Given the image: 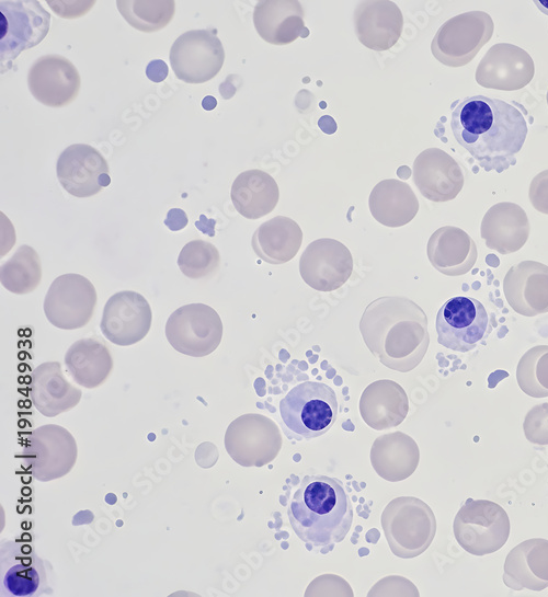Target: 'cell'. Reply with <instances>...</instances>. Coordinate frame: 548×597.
I'll return each mask as SVG.
<instances>
[{"label":"cell","instance_id":"30bf717a","mask_svg":"<svg viewBox=\"0 0 548 597\" xmlns=\"http://www.w3.org/2000/svg\"><path fill=\"white\" fill-rule=\"evenodd\" d=\"M494 320L484 306L471 297H453L439 308L435 328L437 342L446 348L466 353L492 331Z\"/></svg>","mask_w":548,"mask_h":597},{"label":"cell","instance_id":"4dcf8cb0","mask_svg":"<svg viewBox=\"0 0 548 597\" xmlns=\"http://www.w3.org/2000/svg\"><path fill=\"white\" fill-rule=\"evenodd\" d=\"M230 197L241 216L255 220L273 211L278 203L279 190L267 172L252 169L235 179Z\"/></svg>","mask_w":548,"mask_h":597},{"label":"cell","instance_id":"ba28073f","mask_svg":"<svg viewBox=\"0 0 548 597\" xmlns=\"http://www.w3.org/2000/svg\"><path fill=\"white\" fill-rule=\"evenodd\" d=\"M77 456V441L72 434L60 425L47 424L36 427L27 436L21 458L36 480L48 482L68 474Z\"/></svg>","mask_w":548,"mask_h":597},{"label":"cell","instance_id":"7c38bea8","mask_svg":"<svg viewBox=\"0 0 548 597\" xmlns=\"http://www.w3.org/2000/svg\"><path fill=\"white\" fill-rule=\"evenodd\" d=\"M228 455L242 467H263L272 462L282 448V435L270 417L248 413L233 420L225 433Z\"/></svg>","mask_w":548,"mask_h":597},{"label":"cell","instance_id":"ab89813d","mask_svg":"<svg viewBox=\"0 0 548 597\" xmlns=\"http://www.w3.org/2000/svg\"><path fill=\"white\" fill-rule=\"evenodd\" d=\"M528 198L536 210L548 215V169L534 176L529 185Z\"/></svg>","mask_w":548,"mask_h":597},{"label":"cell","instance_id":"7a4b0ae2","mask_svg":"<svg viewBox=\"0 0 548 597\" xmlns=\"http://www.w3.org/2000/svg\"><path fill=\"white\" fill-rule=\"evenodd\" d=\"M359 331L370 353L399 372L414 369L430 344L425 312L401 296H384L369 302L361 318Z\"/></svg>","mask_w":548,"mask_h":597},{"label":"cell","instance_id":"8992f818","mask_svg":"<svg viewBox=\"0 0 548 597\" xmlns=\"http://www.w3.org/2000/svg\"><path fill=\"white\" fill-rule=\"evenodd\" d=\"M454 536L472 555L500 550L509 539L511 524L505 509L488 500L468 498L455 516Z\"/></svg>","mask_w":548,"mask_h":597},{"label":"cell","instance_id":"44dd1931","mask_svg":"<svg viewBox=\"0 0 548 597\" xmlns=\"http://www.w3.org/2000/svg\"><path fill=\"white\" fill-rule=\"evenodd\" d=\"M503 291L510 307L524 317L548 312V266L522 261L504 276Z\"/></svg>","mask_w":548,"mask_h":597},{"label":"cell","instance_id":"8d00e7d4","mask_svg":"<svg viewBox=\"0 0 548 597\" xmlns=\"http://www.w3.org/2000/svg\"><path fill=\"white\" fill-rule=\"evenodd\" d=\"M516 380L527 395L548 397V345H537L525 352L517 364Z\"/></svg>","mask_w":548,"mask_h":597},{"label":"cell","instance_id":"cb8c5ba5","mask_svg":"<svg viewBox=\"0 0 548 597\" xmlns=\"http://www.w3.org/2000/svg\"><path fill=\"white\" fill-rule=\"evenodd\" d=\"M304 9L296 0L259 1L253 11L254 27L265 42L272 45H287L298 37H307Z\"/></svg>","mask_w":548,"mask_h":597},{"label":"cell","instance_id":"83f0119b","mask_svg":"<svg viewBox=\"0 0 548 597\" xmlns=\"http://www.w3.org/2000/svg\"><path fill=\"white\" fill-rule=\"evenodd\" d=\"M426 253L432 266L446 276L467 274L478 257L472 238L454 226L436 229L427 241Z\"/></svg>","mask_w":548,"mask_h":597},{"label":"cell","instance_id":"f35d334b","mask_svg":"<svg viewBox=\"0 0 548 597\" xmlns=\"http://www.w3.org/2000/svg\"><path fill=\"white\" fill-rule=\"evenodd\" d=\"M523 429L529 443L548 445V402L536 404L526 413Z\"/></svg>","mask_w":548,"mask_h":597},{"label":"cell","instance_id":"8fae6325","mask_svg":"<svg viewBox=\"0 0 548 597\" xmlns=\"http://www.w3.org/2000/svg\"><path fill=\"white\" fill-rule=\"evenodd\" d=\"M224 334L221 319L205 303H189L171 313L165 324V336L179 353L204 357L219 346Z\"/></svg>","mask_w":548,"mask_h":597},{"label":"cell","instance_id":"7bdbcfd3","mask_svg":"<svg viewBox=\"0 0 548 597\" xmlns=\"http://www.w3.org/2000/svg\"><path fill=\"white\" fill-rule=\"evenodd\" d=\"M189 222L185 211L181 208H171L164 219V225L171 231H179L186 227Z\"/></svg>","mask_w":548,"mask_h":597},{"label":"cell","instance_id":"7402d4cb","mask_svg":"<svg viewBox=\"0 0 548 597\" xmlns=\"http://www.w3.org/2000/svg\"><path fill=\"white\" fill-rule=\"evenodd\" d=\"M354 18L357 38L369 49H390L401 36L403 16L393 1H362L355 9Z\"/></svg>","mask_w":548,"mask_h":597},{"label":"cell","instance_id":"4fadbf2b","mask_svg":"<svg viewBox=\"0 0 548 597\" xmlns=\"http://www.w3.org/2000/svg\"><path fill=\"white\" fill-rule=\"evenodd\" d=\"M169 59L178 79L204 83L220 71L225 50L216 30H191L174 41Z\"/></svg>","mask_w":548,"mask_h":597},{"label":"cell","instance_id":"e0dca14e","mask_svg":"<svg viewBox=\"0 0 548 597\" xmlns=\"http://www.w3.org/2000/svg\"><path fill=\"white\" fill-rule=\"evenodd\" d=\"M56 173L62 188L75 197H90L111 183L104 157L92 146L75 143L60 153Z\"/></svg>","mask_w":548,"mask_h":597},{"label":"cell","instance_id":"9a60e30c","mask_svg":"<svg viewBox=\"0 0 548 597\" xmlns=\"http://www.w3.org/2000/svg\"><path fill=\"white\" fill-rule=\"evenodd\" d=\"M353 272V257L345 244L321 238L307 245L299 259L302 280L318 291H333L343 286Z\"/></svg>","mask_w":548,"mask_h":597},{"label":"cell","instance_id":"6da1fadb","mask_svg":"<svg viewBox=\"0 0 548 597\" xmlns=\"http://www.w3.org/2000/svg\"><path fill=\"white\" fill-rule=\"evenodd\" d=\"M456 141L484 169L503 172L515 163L528 131L518 108L500 99L467 96L452 112Z\"/></svg>","mask_w":548,"mask_h":597},{"label":"cell","instance_id":"2e32d148","mask_svg":"<svg viewBox=\"0 0 548 597\" xmlns=\"http://www.w3.org/2000/svg\"><path fill=\"white\" fill-rule=\"evenodd\" d=\"M151 322L152 312L147 299L137 291L122 290L106 301L100 328L111 343L129 346L146 337Z\"/></svg>","mask_w":548,"mask_h":597},{"label":"cell","instance_id":"f1b7e54d","mask_svg":"<svg viewBox=\"0 0 548 597\" xmlns=\"http://www.w3.org/2000/svg\"><path fill=\"white\" fill-rule=\"evenodd\" d=\"M409 412V399L396 381L381 379L369 383L359 399L363 421L376 430L400 425Z\"/></svg>","mask_w":548,"mask_h":597},{"label":"cell","instance_id":"d6986e66","mask_svg":"<svg viewBox=\"0 0 548 597\" xmlns=\"http://www.w3.org/2000/svg\"><path fill=\"white\" fill-rule=\"evenodd\" d=\"M535 65L530 55L510 43H498L489 48L476 69V81L483 88L515 91L534 78Z\"/></svg>","mask_w":548,"mask_h":597},{"label":"cell","instance_id":"f6af8a7d","mask_svg":"<svg viewBox=\"0 0 548 597\" xmlns=\"http://www.w3.org/2000/svg\"><path fill=\"white\" fill-rule=\"evenodd\" d=\"M534 3L543 13L548 15V0H535Z\"/></svg>","mask_w":548,"mask_h":597},{"label":"cell","instance_id":"603a6c76","mask_svg":"<svg viewBox=\"0 0 548 597\" xmlns=\"http://www.w3.org/2000/svg\"><path fill=\"white\" fill-rule=\"evenodd\" d=\"M503 571V583L513 590L547 588L548 540L532 538L515 546L506 555Z\"/></svg>","mask_w":548,"mask_h":597},{"label":"cell","instance_id":"bcb514c9","mask_svg":"<svg viewBox=\"0 0 548 597\" xmlns=\"http://www.w3.org/2000/svg\"><path fill=\"white\" fill-rule=\"evenodd\" d=\"M546 99H547V104H548V91H547V96H546Z\"/></svg>","mask_w":548,"mask_h":597},{"label":"cell","instance_id":"d6a6232c","mask_svg":"<svg viewBox=\"0 0 548 597\" xmlns=\"http://www.w3.org/2000/svg\"><path fill=\"white\" fill-rule=\"evenodd\" d=\"M368 206L375 220L391 228L409 223L419 211L416 195L410 185L397 179L378 182L370 192Z\"/></svg>","mask_w":548,"mask_h":597},{"label":"cell","instance_id":"b9f144b4","mask_svg":"<svg viewBox=\"0 0 548 597\" xmlns=\"http://www.w3.org/2000/svg\"><path fill=\"white\" fill-rule=\"evenodd\" d=\"M168 73V65L162 59H153L146 67L147 78L155 83L165 80Z\"/></svg>","mask_w":548,"mask_h":597},{"label":"cell","instance_id":"1f68e13d","mask_svg":"<svg viewBox=\"0 0 548 597\" xmlns=\"http://www.w3.org/2000/svg\"><path fill=\"white\" fill-rule=\"evenodd\" d=\"M302 230L289 217L276 216L263 222L253 233L251 245L262 261L279 265L289 262L298 253Z\"/></svg>","mask_w":548,"mask_h":597},{"label":"cell","instance_id":"f546056e","mask_svg":"<svg viewBox=\"0 0 548 597\" xmlns=\"http://www.w3.org/2000/svg\"><path fill=\"white\" fill-rule=\"evenodd\" d=\"M419 461L418 444L402 432L377 437L370 449V462L374 470L380 478L390 482L409 478L416 470Z\"/></svg>","mask_w":548,"mask_h":597},{"label":"cell","instance_id":"5bb4252c","mask_svg":"<svg viewBox=\"0 0 548 597\" xmlns=\"http://www.w3.org/2000/svg\"><path fill=\"white\" fill-rule=\"evenodd\" d=\"M96 300V290L88 278L68 273L55 278L49 286L44 299V313L58 329H81L90 322Z\"/></svg>","mask_w":548,"mask_h":597},{"label":"cell","instance_id":"ee69618b","mask_svg":"<svg viewBox=\"0 0 548 597\" xmlns=\"http://www.w3.org/2000/svg\"><path fill=\"white\" fill-rule=\"evenodd\" d=\"M217 101L212 95H206L202 101V107L206 111H212L216 107Z\"/></svg>","mask_w":548,"mask_h":597},{"label":"cell","instance_id":"5b68a950","mask_svg":"<svg viewBox=\"0 0 548 597\" xmlns=\"http://www.w3.org/2000/svg\"><path fill=\"white\" fill-rule=\"evenodd\" d=\"M391 552L401 559L422 554L436 533V519L431 507L414 496L391 500L380 517Z\"/></svg>","mask_w":548,"mask_h":597},{"label":"cell","instance_id":"d4e9b609","mask_svg":"<svg viewBox=\"0 0 548 597\" xmlns=\"http://www.w3.org/2000/svg\"><path fill=\"white\" fill-rule=\"evenodd\" d=\"M529 221L526 211L517 204L501 202L484 214L480 233L486 245L500 254L521 250L529 237Z\"/></svg>","mask_w":548,"mask_h":597},{"label":"cell","instance_id":"836d02e7","mask_svg":"<svg viewBox=\"0 0 548 597\" xmlns=\"http://www.w3.org/2000/svg\"><path fill=\"white\" fill-rule=\"evenodd\" d=\"M65 364L72 380L87 389L100 387L113 369L109 347L94 337L72 343L66 352Z\"/></svg>","mask_w":548,"mask_h":597},{"label":"cell","instance_id":"60d3db41","mask_svg":"<svg viewBox=\"0 0 548 597\" xmlns=\"http://www.w3.org/2000/svg\"><path fill=\"white\" fill-rule=\"evenodd\" d=\"M53 12L65 19H77L85 14L95 1H47Z\"/></svg>","mask_w":548,"mask_h":597},{"label":"cell","instance_id":"277c9868","mask_svg":"<svg viewBox=\"0 0 548 597\" xmlns=\"http://www.w3.org/2000/svg\"><path fill=\"white\" fill-rule=\"evenodd\" d=\"M338 409V397L330 386L317 381L301 382L279 402L284 433L290 440L317 438L332 427Z\"/></svg>","mask_w":548,"mask_h":597},{"label":"cell","instance_id":"d590c367","mask_svg":"<svg viewBox=\"0 0 548 597\" xmlns=\"http://www.w3.org/2000/svg\"><path fill=\"white\" fill-rule=\"evenodd\" d=\"M125 21L134 28L151 33L165 27L175 12V2L167 1H116Z\"/></svg>","mask_w":548,"mask_h":597},{"label":"cell","instance_id":"74e56055","mask_svg":"<svg viewBox=\"0 0 548 597\" xmlns=\"http://www.w3.org/2000/svg\"><path fill=\"white\" fill-rule=\"evenodd\" d=\"M220 263L217 248L204 240L187 242L178 257V266L184 276L197 279L212 274Z\"/></svg>","mask_w":548,"mask_h":597},{"label":"cell","instance_id":"484cf974","mask_svg":"<svg viewBox=\"0 0 548 597\" xmlns=\"http://www.w3.org/2000/svg\"><path fill=\"white\" fill-rule=\"evenodd\" d=\"M31 400L35 409L46 417H54L73 409L82 392L64 375L59 361L38 365L31 377Z\"/></svg>","mask_w":548,"mask_h":597},{"label":"cell","instance_id":"ffe728a7","mask_svg":"<svg viewBox=\"0 0 548 597\" xmlns=\"http://www.w3.org/2000/svg\"><path fill=\"white\" fill-rule=\"evenodd\" d=\"M412 177L420 193L435 203L454 199L465 182L461 167L439 148H427L418 154Z\"/></svg>","mask_w":548,"mask_h":597},{"label":"cell","instance_id":"9c48e42d","mask_svg":"<svg viewBox=\"0 0 548 597\" xmlns=\"http://www.w3.org/2000/svg\"><path fill=\"white\" fill-rule=\"evenodd\" d=\"M50 14L38 1L0 2L1 72L25 49L38 45L47 35Z\"/></svg>","mask_w":548,"mask_h":597},{"label":"cell","instance_id":"ac0fdd59","mask_svg":"<svg viewBox=\"0 0 548 597\" xmlns=\"http://www.w3.org/2000/svg\"><path fill=\"white\" fill-rule=\"evenodd\" d=\"M27 85L39 103L49 107H62L76 100L81 79L69 59L50 54L33 62L27 73Z\"/></svg>","mask_w":548,"mask_h":597},{"label":"cell","instance_id":"4316f807","mask_svg":"<svg viewBox=\"0 0 548 597\" xmlns=\"http://www.w3.org/2000/svg\"><path fill=\"white\" fill-rule=\"evenodd\" d=\"M0 570L2 588L19 597L34 595L47 578L43 560L26 543H3Z\"/></svg>","mask_w":548,"mask_h":597},{"label":"cell","instance_id":"3957f363","mask_svg":"<svg viewBox=\"0 0 548 597\" xmlns=\"http://www.w3.org/2000/svg\"><path fill=\"white\" fill-rule=\"evenodd\" d=\"M287 516L300 540L323 548L344 540L353 523V506L340 480L311 474L294 492Z\"/></svg>","mask_w":548,"mask_h":597},{"label":"cell","instance_id":"52a82bcc","mask_svg":"<svg viewBox=\"0 0 548 597\" xmlns=\"http://www.w3.org/2000/svg\"><path fill=\"white\" fill-rule=\"evenodd\" d=\"M494 23L484 11H468L448 19L431 43L433 56L448 67L469 64L491 39Z\"/></svg>","mask_w":548,"mask_h":597},{"label":"cell","instance_id":"e575fe53","mask_svg":"<svg viewBox=\"0 0 548 597\" xmlns=\"http://www.w3.org/2000/svg\"><path fill=\"white\" fill-rule=\"evenodd\" d=\"M42 279V264L37 252L22 244L0 268L1 285L10 292L25 295L34 291Z\"/></svg>","mask_w":548,"mask_h":597}]
</instances>
